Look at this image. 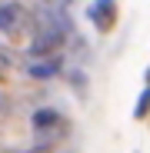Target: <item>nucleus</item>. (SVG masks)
<instances>
[{
  "mask_svg": "<svg viewBox=\"0 0 150 153\" xmlns=\"http://www.w3.org/2000/svg\"><path fill=\"white\" fill-rule=\"evenodd\" d=\"M60 40H63L60 30H47V33H40V37L30 43V53H34V57H47V53L54 57V53H57V47H60Z\"/></svg>",
  "mask_w": 150,
  "mask_h": 153,
  "instance_id": "7ed1b4c3",
  "label": "nucleus"
},
{
  "mask_svg": "<svg viewBox=\"0 0 150 153\" xmlns=\"http://www.w3.org/2000/svg\"><path fill=\"white\" fill-rule=\"evenodd\" d=\"M20 20V7L17 4H0V30H13Z\"/></svg>",
  "mask_w": 150,
  "mask_h": 153,
  "instance_id": "39448f33",
  "label": "nucleus"
},
{
  "mask_svg": "<svg viewBox=\"0 0 150 153\" xmlns=\"http://www.w3.org/2000/svg\"><path fill=\"white\" fill-rule=\"evenodd\" d=\"M34 130L40 133V143L54 146V143L67 133V120H63V113L54 110V107H40V110L34 113Z\"/></svg>",
  "mask_w": 150,
  "mask_h": 153,
  "instance_id": "f257e3e1",
  "label": "nucleus"
},
{
  "mask_svg": "<svg viewBox=\"0 0 150 153\" xmlns=\"http://www.w3.org/2000/svg\"><path fill=\"white\" fill-rule=\"evenodd\" d=\"M147 110H150V87L140 93V103H137V110H134V117H147Z\"/></svg>",
  "mask_w": 150,
  "mask_h": 153,
  "instance_id": "423d86ee",
  "label": "nucleus"
},
{
  "mask_svg": "<svg viewBox=\"0 0 150 153\" xmlns=\"http://www.w3.org/2000/svg\"><path fill=\"white\" fill-rule=\"evenodd\" d=\"M60 67H63V60H60V57H47V60L40 57V60H34V63H30V70H27V73L34 76V80H50V76H57V73H60Z\"/></svg>",
  "mask_w": 150,
  "mask_h": 153,
  "instance_id": "20e7f679",
  "label": "nucleus"
},
{
  "mask_svg": "<svg viewBox=\"0 0 150 153\" xmlns=\"http://www.w3.org/2000/svg\"><path fill=\"white\" fill-rule=\"evenodd\" d=\"M87 17L93 20V27H100V30L107 33L113 27V20H117V4H113V0H97V4H90Z\"/></svg>",
  "mask_w": 150,
  "mask_h": 153,
  "instance_id": "f03ea898",
  "label": "nucleus"
}]
</instances>
